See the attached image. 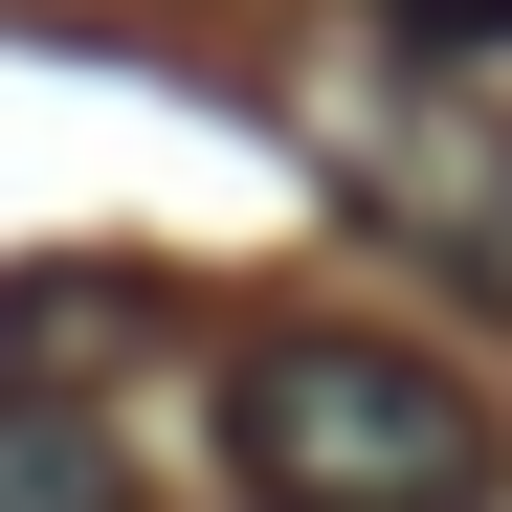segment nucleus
Segmentation results:
<instances>
[{
	"mask_svg": "<svg viewBox=\"0 0 512 512\" xmlns=\"http://www.w3.org/2000/svg\"><path fill=\"white\" fill-rule=\"evenodd\" d=\"M357 201H379V223H423L446 268H490V290H512V134H490V112H423L401 156H357Z\"/></svg>",
	"mask_w": 512,
	"mask_h": 512,
	"instance_id": "2",
	"label": "nucleus"
},
{
	"mask_svg": "<svg viewBox=\"0 0 512 512\" xmlns=\"http://www.w3.org/2000/svg\"><path fill=\"white\" fill-rule=\"evenodd\" d=\"M0 512H134V490H112V423L0 379Z\"/></svg>",
	"mask_w": 512,
	"mask_h": 512,
	"instance_id": "3",
	"label": "nucleus"
},
{
	"mask_svg": "<svg viewBox=\"0 0 512 512\" xmlns=\"http://www.w3.org/2000/svg\"><path fill=\"white\" fill-rule=\"evenodd\" d=\"M223 468H245V512H490L512 423L423 334H268L223 379Z\"/></svg>",
	"mask_w": 512,
	"mask_h": 512,
	"instance_id": "1",
	"label": "nucleus"
},
{
	"mask_svg": "<svg viewBox=\"0 0 512 512\" xmlns=\"http://www.w3.org/2000/svg\"><path fill=\"white\" fill-rule=\"evenodd\" d=\"M401 23H423V45H512V0H401Z\"/></svg>",
	"mask_w": 512,
	"mask_h": 512,
	"instance_id": "4",
	"label": "nucleus"
}]
</instances>
